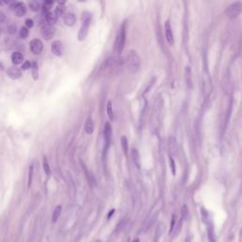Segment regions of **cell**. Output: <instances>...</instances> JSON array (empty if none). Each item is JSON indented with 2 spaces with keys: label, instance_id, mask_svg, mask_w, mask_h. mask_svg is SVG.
Instances as JSON below:
<instances>
[{
  "label": "cell",
  "instance_id": "cell-1",
  "mask_svg": "<svg viewBox=\"0 0 242 242\" xmlns=\"http://www.w3.org/2000/svg\"><path fill=\"white\" fill-rule=\"evenodd\" d=\"M124 63H126L127 70L130 74H134L140 69L141 66V59L137 54L135 50H129L124 59Z\"/></svg>",
  "mask_w": 242,
  "mask_h": 242
},
{
  "label": "cell",
  "instance_id": "cell-2",
  "mask_svg": "<svg viewBox=\"0 0 242 242\" xmlns=\"http://www.w3.org/2000/svg\"><path fill=\"white\" fill-rule=\"evenodd\" d=\"M126 26H127V23L126 21H124L115 37L114 50L115 53L118 55L121 54V52L124 49V45H125V43H126Z\"/></svg>",
  "mask_w": 242,
  "mask_h": 242
},
{
  "label": "cell",
  "instance_id": "cell-3",
  "mask_svg": "<svg viewBox=\"0 0 242 242\" xmlns=\"http://www.w3.org/2000/svg\"><path fill=\"white\" fill-rule=\"evenodd\" d=\"M91 19H92V16H91L90 14H87V12H85L84 15L82 16V25L78 34V41H83L84 39H85V37L87 36L88 29L91 25Z\"/></svg>",
  "mask_w": 242,
  "mask_h": 242
},
{
  "label": "cell",
  "instance_id": "cell-4",
  "mask_svg": "<svg viewBox=\"0 0 242 242\" xmlns=\"http://www.w3.org/2000/svg\"><path fill=\"white\" fill-rule=\"evenodd\" d=\"M242 12V2L240 1H235L231 3L230 5L226 8L225 14L228 18L234 19L238 17Z\"/></svg>",
  "mask_w": 242,
  "mask_h": 242
},
{
  "label": "cell",
  "instance_id": "cell-5",
  "mask_svg": "<svg viewBox=\"0 0 242 242\" xmlns=\"http://www.w3.org/2000/svg\"><path fill=\"white\" fill-rule=\"evenodd\" d=\"M122 64H124V60L119 56L116 57H110L106 59L104 63L101 64V70H106V69H115L120 67Z\"/></svg>",
  "mask_w": 242,
  "mask_h": 242
},
{
  "label": "cell",
  "instance_id": "cell-6",
  "mask_svg": "<svg viewBox=\"0 0 242 242\" xmlns=\"http://www.w3.org/2000/svg\"><path fill=\"white\" fill-rule=\"evenodd\" d=\"M103 138H104V152H107L110 147L111 138H112V126L110 122H106L103 130Z\"/></svg>",
  "mask_w": 242,
  "mask_h": 242
},
{
  "label": "cell",
  "instance_id": "cell-7",
  "mask_svg": "<svg viewBox=\"0 0 242 242\" xmlns=\"http://www.w3.org/2000/svg\"><path fill=\"white\" fill-rule=\"evenodd\" d=\"M42 35L45 40H51L55 35V28L52 25L44 24L42 26Z\"/></svg>",
  "mask_w": 242,
  "mask_h": 242
},
{
  "label": "cell",
  "instance_id": "cell-8",
  "mask_svg": "<svg viewBox=\"0 0 242 242\" xmlns=\"http://www.w3.org/2000/svg\"><path fill=\"white\" fill-rule=\"evenodd\" d=\"M29 47L32 53L35 55H39V54H41V52L43 51V43L41 40H39V39H33V40L29 43Z\"/></svg>",
  "mask_w": 242,
  "mask_h": 242
},
{
  "label": "cell",
  "instance_id": "cell-9",
  "mask_svg": "<svg viewBox=\"0 0 242 242\" xmlns=\"http://www.w3.org/2000/svg\"><path fill=\"white\" fill-rule=\"evenodd\" d=\"M51 52L57 57H61L63 54V45L61 41H54L51 44Z\"/></svg>",
  "mask_w": 242,
  "mask_h": 242
},
{
  "label": "cell",
  "instance_id": "cell-10",
  "mask_svg": "<svg viewBox=\"0 0 242 242\" xmlns=\"http://www.w3.org/2000/svg\"><path fill=\"white\" fill-rule=\"evenodd\" d=\"M165 35L166 39L168 42V44L172 45L174 44V36H173V32H172V28L169 21H167L165 23Z\"/></svg>",
  "mask_w": 242,
  "mask_h": 242
},
{
  "label": "cell",
  "instance_id": "cell-11",
  "mask_svg": "<svg viewBox=\"0 0 242 242\" xmlns=\"http://www.w3.org/2000/svg\"><path fill=\"white\" fill-rule=\"evenodd\" d=\"M7 74L11 80H18V78H20L22 76V71L20 68H18L16 66H11L8 69Z\"/></svg>",
  "mask_w": 242,
  "mask_h": 242
},
{
  "label": "cell",
  "instance_id": "cell-12",
  "mask_svg": "<svg viewBox=\"0 0 242 242\" xmlns=\"http://www.w3.org/2000/svg\"><path fill=\"white\" fill-rule=\"evenodd\" d=\"M14 14L17 17H23L27 12V7L23 2H16L14 7Z\"/></svg>",
  "mask_w": 242,
  "mask_h": 242
},
{
  "label": "cell",
  "instance_id": "cell-13",
  "mask_svg": "<svg viewBox=\"0 0 242 242\" xmlns=\"http://www.w3.org/2000/svg\"><path fill=\"white\" fill-rule=\"evenodd\" d=\"M76 21H77V17L73 12H66V14L63 15V22L65 25L68 26V27L74 26Z\"/></svg>",
  "mask_w": 242,
  "mask_h": 242
},
{
  "label": "cell",
  "instance_id": "cell-14",
  "mask_svg": "<svg viewBox=\"0 0 242 242\" xmlns=\"http://www.w3.org/2000/svg\"><path fill=\"white\" fill-rule=\"evenodd\" d=\"M94 129H95L94 121L91 117H88L85 121V124H84V130H85V133L87 134H92L94 132Z\"/></svg>",
  "mask_w": 242,
  "mask_h": 242
},
{
  "label": "cell",
  "instance_id": "cell-15",
  "mask_svg": "<svg viewBox=\"0 0 242 242\" xmlns=\"http://www.w3.org/2000/svg\"><path fill=\"white\" fill-rule=\"evenodd\" d=\"M23 60H24V57H23L21 52L15 51L11 54V62L14 64H15V65L20 64L23 63Z\"/></svg>",
  "mask_w": 242,
  "mask_h": 242
},
{
  "label": "cell",
  "instance_id": "cell-16",
  "mask_svg": "<svg viewBox=\"0 0 242 242\" xmlns=\"http://www.w3.org/2000/svg\"><path fill=\"white\" fill-rule=\"evenodd\" d=\"M45 18H47V24L52 25V26H53L57 22V20H58V16L55 14L54 11H49L48 14L45 15Z\"/></svg>",
  "mask_w": 242,
  "mask_h": 242
},
{
  "label": "cell",
  "instance_id": "cell-17",
  "mask_svg": "<svg viewBox=\"0 0 242 242\" xmlns=\"http://www.w3.org/2000/svg\"><path fill=\"white\" fill-rule=\"evenodd\" d=\"M185 82L188 88H192V78H191V69L189 66L185 67Z\"/></svg>",
  "mask_w": 242,
  "mask_h": 242
},
{
  "label": "cell",
  "instance_id": "cell-18",
  "mask_svg": "<svg viewBox=\"0 0 242 242\" xmlns=\"http://www.w3.org/2000/svg\"><path fill=\"white\" fill-rule=\"evenodd\" d=\"M61 213H62V206L61 205L56 206V208L53 211V214H52V222H53V223L57 222L58 219L60 218V216H61Z\"/></svg>",
  "mask_w": 242,
  "mask_h": 242
},
{
  "label": "cell",
  "instance_id": "cell-19",
  "mask_svg": "<svg viewBox=\"0 0 242 242\" xmlns=\"http://www.w3.org/2000/svg\"><path fill=\"white\" fill-rule=\"evenodd\" d=\"M120 142H121V147L123 149V152L127 154L128 153V149H129V142H128V138L125 135H122L120 138Z\"/></svg>",
  "mask_w": 242,
  "mask_h": 242
},
{
  "label": "cell",
  "instance_id": "cell-20",
  "mask_svg": "<svg viewBox=\"0 0 242 242\" xmlns=\"http://www.w3.org/2000/svg\"><path fill=\"white\" fill-rule=\"evenodd\" d=\"M29 8L32 11H38L42 8V4L40 1H37V0H33V1H30L29 3Z\"/></svg>",
  "mask_w": 242,
  "mask_h": 242
},
{
  "label": "cell",
  "instance_id": "cell-21",
  "mask_svg": "<svg viewBox=\"0 0 242 242\" xmlns=\"http://www.w3.org/2000/svg\"><path fill=\"white\" fill-rule=\"evenodd\" d=\"M64 11H65V8H64V3H59V5L57 6V8L55 9V14L59 17V16H62L64 14Z\"/></svg>",
  "mask_w": 242,
  "mask_h": 242
},
{
  "label": "cell",
  "instance_id": "cell-22",
  "mask_svg": "<svg viewBox=\"0 0 242 242\" xmlns=\"http://www.w3.org/2000/svg\"><path fill=\"white\" fill-rule=\"evenodd\" d=\"M107 115L110 121L114 120V111H113V105H112V101L109 100L107 103Z\"/></svg>",
  "mask_w": 242,
  "mask_h": 242
},
{
  "label": "cell",
  "instance_id": "cell-23",
  "mask_svg": "<svg viewBox=\"0 0 242 242\" xmlns=\"http://www.w3.org/2000/svg\"><path fill=\"white\" fill-rule=\"evenodd\" d=\"M132 156H133V162L135 163V165L139 167V166H140V155H139L138 152H137V149H134L133 150Z\"/></svg>",
  "mask_w": 242,
  "mask_h": 242
},
{
  "label": "cell",
  "instance_id": "cell-24",
  "mask_svg": "<svg viewBox=\"0 0 242 242\" xmlns=\"http://www.w3.org/2000/svg\"><path fill=\"white\" fill-rule=\"evenodd\" d=\"M43 167H44V170L45 172L47 175H49L51 170H50V167H49V164H48V161L47 159V157L44 156V159H43Z\"/></svg>",
  "mask_w": 242,
  "mask_h": 242
},
{
  "label": "cell",
  "instance_id": "cell-25",
  "mask_svg": "<svg viewBox=\"0 0 242 242\" xmlns=\"http://www.w3.org/2000/svg\"><path fill=\"white\" fill-rule=\"evenodd\" d=\"M32 178H33V166H29V177H28V187L29 188L32 184Z\"/></svg>",
  "mask_w": 242,
  "mask_h": 242
},
{
  "label": "cell",
  "instance_id": "cell-26",
  "mask_svg": "<svg viewBox=\"0 0 242 242\" xmlns=\"http://www.w3.org/2000/svg\"><path fill=\"white\" fill-rule=\"evenodd\" d=\"M29 29H27L26 27H22L20 29V32H19V35H20V37L22 39H26L28 36H29Z\"/></svg>",
  "mask_w": 242,
  "mask_h": 242
},
{
  "label": "cell",
  "instance_id": "cell-27",
  "mask_svg": "<svg viewBox=\"0 0 242 242\" xmlns=\"http://www.w3.org/2000/svg\"><path fill=\"white\" fill-rule=\"evenodd\" d=\"M31 69H32V75H33L34 80H37L38 78V68H37V63L35 62L32 63Z\"/></svg>",
  "mask_w": 242,
  "mask_h": 242
},
{
  "label": "cell",
  "instance_id": "cell-28",
  "mask_svg": "<svg viewBox=\"0 0 242 242\" xmlns=\"http://www.w3.org/2000/svg\"><path fill=\"white\" fill-rule=\"evenodd\" d=\"M169 165H170V167H171V170H172V174L175 175L176 174V167H175V163H174V160L171 156H169Z\"/></svg>",
  "mask_w": 242,
  "mask_h": 242
},
{
  "label": "cell",
  "instance_id": "cell-29",
  "mask_svg": "<svg viewBox=\"0 0 242 242\" xmlns=\"http://www.w3.org/2000/svg\"><path fill=\"white\" fill-rule=\"evenodd\" d=\"M7 30H8L9 34H11V35L14 34L16 32V26L15 25H10L8 27V29H7Z\"/></svg>",
  "mask_w": 242,
  "mask_h": 242
},
{
  "label": "cell",
  "instance_id": "cell-30",
  "mask_svg": "<svg viewBox=\"0 0 242 242\" xmlns=\"http://www.w3.org/2000/svg\"><path fill=\"white\" fill-rule=\"evenodd\" d=\"M25 23H26V28H27V29H31V28L34 26V22H33V20H32V19H30V18L27 19Z\"/></svg>",
  "mask_w": 242,
  "mask_h": 242
},
{
  "label": "cell",
  "instance_id": "cell-31",
  "mask_svg": "<svg viewBox=\"0 0 242 242\" xmlns=\"http://www.w3.org/2000/svg\"><path fill=\"white\" fill-rule=\"evenodd\" d=\"M182 219H186L187 218V216H188V209H187V206L186 205L182 206Z\"/></svg>",
  "mask_w": 242,
  "mask_h": 242
},
{
  "label": "cell",
  "instance_id": "cell-32",
  "mask_svg": "<svg viewBox=\"0 0 242 242\" xmlns=\"http://www.w3.org/2000/svg\"><path fill=\"white\" fill-rule=\"evenodd\" d=\"M23 70H28V69H29V68H31V63H30V62H29V61H26L23 64H22V67H21Z\"/></svg>",
  "mask_w": 242,
  "mask_h": 242
},
{
  "label": "cell",
  "instance_id": "cell-33",
  "mask_svg": "<svg viewBox=\"0 0 242 242\" xmlns=\"http://www.w3.org/2000/svg\"><path fill=\"white\" fill-rule=\"evenodd\" d=\"M174 226H175V215H173L172 217V220H171V225H170V228H169V234L173 232V229H174Z\"/></svg>",
  "mask_w": 242,
  "mask_h": 242
},
{
  "label": "cell",
  "instance_id": "cell-34",
  "mask_svg": "<svg viewBox=\"0 0 242 242\" xmlns=\"http://www.w3.org/2000/svg\"><path fill=\"white\" fill-rule=\"evenodd\" d=\"M6 20V15L4 12H0V23H3Z\"/></svg>",
  "mask_w": 242,
  "mask_h": 242
},
{
  "label": "cell",
  "instance_id": "cell-35",
  "mask_svg": "<svg viewBox=\"0 0 242 242\" xmlns=\"http://www.w3.org/2000/svg\"><path fill=\"white\" fill-rule=\"evenodd\" d=\"M114 213H115V209H113V210H112V211H111V212L108 214V219H110L111 217H112V215H113Z\"/></svg>",
  "mask_w": 242,
  "mask_h": 242
},
{
  "label": "cell",
  "instance_id": "cell-36",
  "mask_svg": "<svg viewBox=\"0 0 242 242\" xmlns=\"http://www.w3.org/2000/svg\"><path fill=\"white\" fill-rule=\"evenodd\" d=\"M133 242H140V241H139V239H138V238H135L134 240H133Z\"/></svg>",
  "mask_w": 242,
  "mask_h": 242
}]
</instances>
